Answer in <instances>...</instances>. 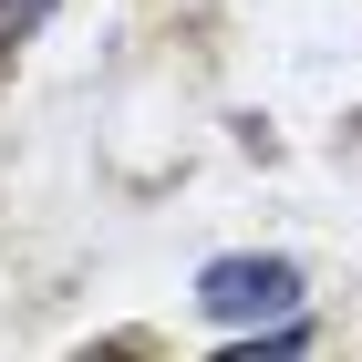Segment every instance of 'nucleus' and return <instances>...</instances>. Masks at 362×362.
<instances>
[{
  "label": "nucleus",
  "instance_id": "obj_1",
  "mask_svg": "<svg viewBox=\"0 0 362 362\" xmlns=\"http://www.w3.org/2000/svg\"><path fill=\"white\" fill-rule=\"evenodd\" d=\"M300 300V269L290 259H218L197 279V310L207 321H259V310H290Z\"/></svg>",
  "mask_w": 362,
  "mask_h": 362
},
{
  "label": "nucleus",
  "instance_id": "obj_2",
  "mask_svg": "<svg viewBox=\"0 0 362 362\" xmlns=\"http://www.w3.org/2000/svg\"><path fill=\"white\" fill-rule=\"evenodd\" d=\"M42 21H52V0H0V52H21Z\"/></svg>",
  "mask_w": 362,
  "mask_h": 362
}]
</instances>
